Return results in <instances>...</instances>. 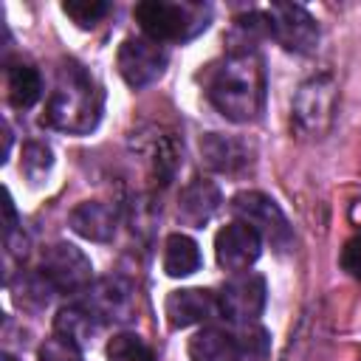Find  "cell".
<instances>
[{
    "instance_id": "4fadbf2b",
    "label": "cell",
    "mask_w": 361,
    "mask_h": 361,
    "mask_svg": "<svg viewBox=\"0 0 361 361\" xmlns=\"http://www.w3.org/2000/svg\"><path fill=\"white\" fill-rule=\"evenodd\" d=\"M200 155L209 169L226 172V175H234L251 164V147L243 138L223 135V133H206L200 138Z\"/></svg>"
},
{
    "instance_id": "83f0119b",
    "label": "cell",
    "mask_w": 361,
    "mask_h": 361,
    "mask_svg": "<svg viewBox=\"0 0 361 361\" xmlns=\"http://www.w3.org/2000/svg\"><path fill=\"white\" fill-rule=\"evenodd\" d=\"M341 268L361 282V231H355L341 248Z\"/></svg>"
},
{
    "instance_id": "f1b7e54d",
    "label": "cell",
    "mask_w": 361,
    "mask_h": 361,
    "mask_svg": "<svg viewBox=\"0 0 361 361\" xmlns=\"http://www.w3.org/2000/svg\"><path fill=\"white\" fill-rule=\"evenodd\" d=\"M3 361H14V358H11V355H3Z\"/></svg>"
},
{
    "instance_id": "8992f818",
    "label": "cell",
    "mask_w": 361,
    "mask_h": 361,
    "mask_svg": "<svg viewBox=\"0 0 361 361\" xmlns=\"http://www.w3.org/2000/svg\"><path fill=\"white\" fill-rule=\"evenodd\" d=\"M48 285L56 293H79L90 288V276H93V265L85 257L82 248L71 245V243H54L42 251L39 257V268H37Z\"/></svg>"
},
{
    "instance_id": "484cf974",
    "label": "cell",
    "mask_w": 361,
    "mask_h": 361,
    "mask_svg": "<svg viewBox=\"0 0 361 361\" xmlns=\"http://www.w3.org/2000/svg\"><path fill=\"white\" fill-rule=\"evenodd\" d=\"M37 361H82V347L73 344L71 338L54 333V336L45 338V344L39 347Z\"/></svg>"
},
{
    "instance_id": "3957f363",
    "label": "cell",
    "mask_w": 361,
    "mask_h": 361,
    "mask_svg": "<svg viewBox=\"0 0 361 361\" xmlns=\"http://www.w3.org/2000/svg\"><path fill=\"white\" fill-rule=\"evenodd\" d=\"M135 23L141 25L144 37L155 39V42H186L192 37H197L206 25H209V6L203 3H192V0H180V3H169V0H144L135 6Z\"/></svg>"
},
{
    "instance_id": "9a60e30c",
    "label": "cell",
    "mask_w": 361,
    "mask_h": 361,
    "mask_svg": "<svg viewBox=\"0 0 361 361\" xmlns=\"http://www.w3.org/2000/svg\"><path fill=\"white\" fill-rule=\"evenodd\" d=\"M68 223L79 237H85L90 243H107L116 237L118 212L104 200H85L71 212Z\"/></svg>"
},
{
    "instance_id": "d6986e66",
    "label": "cell",
    "mask_w": 361,
    "mask_h": 361,
    "mask_svg": "<svg viewBox=\"0 0 361 361\" xmlns=\"http://www.w3.org/2000/svg\"><path fill=\"white\" fill-rule=\"evenodd\" d=\"M6 87H8V102L14 107H31L42 96L39 71L28 62H14L6 71Z\"/></svg>"
},
{
    "instance_id": "5bb4252c",
    "label": "cell",
    "mask_w": 361,
    "mask_h": 361,
    "mask_svg": "<svg viewBox=\"0 0 361 361\" xmlns=\"http://www.w3.org/2000/svg\"><path fill=\"white\" fill-rule=\"evenodd\" d=\"M147 138H141V147H144V155H147V164H149V172L155 175L158 183H169L180 166V155H183V147L180 141L175 138V133H166L161 127H152L144 133Z\"/></svg>"
},
{
    "instance_id": "603a6c76",
    "label": "cell",
    "mask_w": 361,
    "mask_h": 361,
    "mask_svg": "<svg viewBox=\"0 0 361 361\" xmlns=\"http://www.w3.org/2000/svg\"><path fill=\"white\" fill-rule=\"evenodd\" d=\"M237 338V347H240V355H248L254 361H262L271 350V336L265 327H259L257 322L251 324H240V333L234 336Z\"/></svg>"
},
{
    "instance_id": "30bf717a",
    "label": "cell",
    "mask_w": 361,
    "mask_h": 361,
    "mask_svg": "<svg viewBox=\"0 0 361 361\" xmlns=\"http://www.w3.org/2000/svg\"><path fill=\"white\" fill-rule=\"evenodd\" d=\"M214 254L220 268L226 271H245L248 265H254L262 254V237L243 220H234L228 226H223L214 237Z\"/></svg>"
},
{
    "instance_id": "cb8c5ba5",
    "label": "cell",
    "mask_w": 361,
    "mask_h": 361,
    "mask_svg": "<svg viewBox=\"0 0 361 361\" xmlns=\"http://www.w3.org/2000/svg\"><path fill=\"white\" fill-rule=\"evenodd\" d=\"M62 11L82 28H93L96 23H102L110 11V3L104 0H68L62 3Z\"/></svg>"
},
{
    "instance_id": "277c9868",
    "label": "cell",
    "mask_w": 361,
    "mask_h": 361,
    "mask_svg": "<svg viewBox=\"0 0 361 361\" xmlns=\"http://www.w3.org/2000/svg\"><path fill=\"white\" fill-rule=\"evenodd\" d=\"M336 99L338 87L330 73L310 76L299 85L293 104H290V124L305 138H322L336 118Z\"/></svg>"
},
{
    "instance_id": "5b68a950",
    "label": "cell",
    "mask_w": 361,
    "mask_h": 361,
    "mask_svg": "<svg viewBox=\"0 0 361 361\" xmlns=\"http://www.w3.org/2000/svg\"><path fill=\"white\" fill-rule=\"evenodd\" d=\"M231 212L237 214V220L248 223L262 240H268L276 251L293 248V228L274 197L262 192H240L231 197Z\"/></svg>"
},
{
    "instance_id": "7a4b0ae2",
    "label": "cell",
    "mask_w": 361,
    "mask_h": 361,
    "mask_svg": "<svg viewBox=\"0 0 361 361\" xmlns=\"http://www.w3.org/2000/svg\"><path fill=\"white\" fill-rule=\"evenodd\" d=\"M102 118V90L93 82V76L76 65L65 62L56 76V87L48 96L42 124L71 133V135H85L90 133Z\"/></svg>"
},
{
    "instance_id": "6da1fadb",
    "label": "cell",
    "mask_w": 361,
    "mask_h": 361,
    "mask_svg": "<svg viewBox=\"0 0 361 361\" xmlns=\"http://www.w3.org/2000/svg\"><path fill=\"white\" fill-rule=\"evenodd\" d=\"M206 96L228 121H254L265 104V68L257 51H231L212 62Z\"/></svg>"
},
{
    "instance_id": "e0dca14e",
    "label": "cell",
    "mask_w": 361,
    "mask_h": 361,
    "mask_svg": "<svg viewBox=\"0 0 361 361\" xmlns=\"http://www.w3.org/2000/svg\"><path fill=\"white\" fill-rule=\"evenodd\" d=\"M189 358L192 361H240L237 338L220 327H203L189 338Z\"/></svg>"
},
{
    "instance_id": "52a82bcc",
    "label": "cell",
    "mask_w": 361,
    "mask_h": 361,
    "mask_svg": "<svg viewBox=\"0 0 361 361\" xmlns=\"http://www.w3.org/2000/svg\"><path fill=\"white\" fill-rule=\"evenodd\" d=\"M268 34L290 54H310L319 45V25L307 8L296 3H271L265 11Z\"/></svg>"
},
{
    "instance_id": "d4e9b609",
    "label": "cell",
    "mask_w": 361,
    "mask_h": 361,
    "mask_svg": "<svg viewBox=\"0 0 361 361\" xmlns=\"http://www.w3.org/2000/svg\"><path fill=\"white\" fill-rule=\"evenodd\" d=\"M51 164H54V155H51V147L48 144H42V141H28L25 147H23V172L31 178V180H42L45 175H48V169H51Z\"/></svg>"
},
{
    "instance_id": "7c38bea8",
    "label": "cell",
    "mask_w": 361,
    "mask_h": 361,
    "mask_svg": "<svg viewBox=\"0 0 361 361\" xmlns=\"http://www.w3.org/2000/svg\"><path fill=\"white\" fill-rule=\"evenodd\" d=\"M164 313H166L169 327L183 330L189 324H200V322H209L212 316H217L220 313V302H217V293H212V290L180 288V290H172L166 296Z\"/></svg>"
},
{
    "instance_id": "2e32d148",
    "label": "cell",
    "mask_w": 361,
    "mask_h": 361,
    "mask_svg": "<svg viewBox=\"0 0 361 361\" xmlns=\"http://www.w3.org/2000/svg\"><path fill=\"white\" fill-rule=\"evenodd\" d=\"M220 189L212 183V180H192L189 186H183L180 197H178V220L186 223V226H206L214 212L220 209Z\"/></svg>"
},
{
    "instance_id": "ba28073f",
    "label": "cell",
    "mask_w": 361,
    "mask_h": 361,
    "mask_svg": "<svg viewBox=\"0 0 361 361\" xmlns=\"http://www.w3.org/2000/svg\"><path fill=\"white\" fill-rule=\"evenodd\" d=\"M118 73L130 87H147L155 79H161L164 68H166V51L161 48V42L149 39V37H127L118 48L116 56Z\"/></svg>"
},
{
    "instance_id": "ac0fdd59",
    "label": "cell",
    "mask_w": 361,
    "mask_h": 361,
    "mask_svg": "<svg viewBox=\"0 0 361 361\" xmlns=\"http://www.w3.org/2000/svg\"><path fill=\"white\" fill-rule=\"evenodd\" d=\"M99 319L93 316V310L85 305V302H79V305H68V307H62L59 313H56V319H54V333H59V336H65V338H71L73 344H87L93 336H96V330H99Z\"/></svg>"
},
{
    "instance_id": "4316f807",
    "label": "cell",
    "mask_w": 361,
    "mask_h": 361,
    "mask_svg": "<svg viewBox=\"0 0 361 361\" xmlns=\"http://www.w3.org/2000/svg\"><path fill=\"white\" fill-rule=\"evenodd\" d=\"M133 206H130V223H133V234H149V228H152V223H155V206H152V200L147 197V195H138V197H133L130 200Z\"/></svg>"
},
{
    "instance_id": "ffe728a7",
    "label": "cell",
    "mask_w": 361,
    "mask_h": 361,
    "mask_svg": "<svg viewBox=\"0 0 361 361\" xmlns=\"http://www.w3.org/2000/svg\"><path fill=\"white\" fill-rule=\"evenodd\" d=\"M200 268V248L186 234H169L164 243V271L169 276H189Z\"/></svg>"
},
{
    "instance_id": "8fae6325",
    "label": "cell",
    "mask_w": 361,
    "mask_h": 361,
    "mask_svg": "<svg viewBox=\"0 0 361 361\" xmlns=\"http://www.w3.org/2000/svg\"><path fill=\"white\" fill-rule=\"evenodd\" d=\"M85 305L99 322H127L135 313L133 288L118 276H104L85 290Z\"/></svg>"
},
{
    "instance_id": "44dd1931",
    "label": "cell",
    "mask_w": 361,
    "mask_h": 361,
    "mask_svg": "<svg viewBox=\"0 0 361 361\" xmlns=\"http://www.w3.org/2000/svg\"><path fill=\"white\" fill-rule=\"evenodd\" d=\"M11 293H14V302L20 307L39 310L51 302V293H56V290L48 285V279L39 271H34V274H20V279L11 282Z\"/></svg>"
},
{
    "instance_id": "9c48e42d",
    "label": "cell",
    "mask_w": 361,
    "mask_h": 361,
    "mask_svg": "<svg viewBox=\"0 0 361 361\" xmlns=\"http://www.w3.org/2000/svg\"><path fill=\"white\" fill-rule=\"evenodd\" d=\"M217 302H220V313L228 322L251 324V322H257V316L265 307V279L259 274L240 271L220 288Z\"/></svg>"
},
{
    "instance_id": "7402d4cb",
    "label": "cell",
    "mask_w": 361,
    "mask_h": 361,
    "mask_svg": "<svg viewBox=\"0 0 361 361\" xmlns=\"http://www.w3.org/2000/svg\"><path fill=\"white\" fill-rule=\"evenodd\" d=\"M107 358L110 361H155V353L141 336L118 333L107 341Z\"/></svg>"
}]
</instances>
